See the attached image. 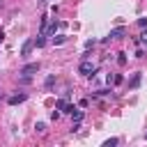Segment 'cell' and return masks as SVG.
<instances>
[{"instance_id": "6da1fadb", "label": "cell", "mask_w": 147, "mask_h": 147, "mask_svg": "<svg viewBox=\"0 0 147 147\" xmlns=\"http://www.w3.org/2000/svg\"><path fill=\"white\" fill-rule=\"evenodd\" d=\"M94 71H96V67H94L90 60H83V62L78 64V74H83V76H94Z\"/></svg>"}, {"instance_id": "7a4b0ae2", "label": "cell", "mask_w": 147, "mask_h": 147, "mask_svg": "<svg viewBox=\"0 0 147 147\" xmlns=\"http://www.w3.org/2000/svg\"><path fill=\"white\" fill-rule=\"evenodd\" d=\"M25 99H28V94H25V92H18V94H11V96L7 99V103H9V106H16V103H23Z\"/></svg>"}, {"instance_id": "3957f363", "label": "cell", "mask_w": 147, "mask_h": 147, "mask_svg": "<svg viewBox=\"0 0 147 147\" xmlns=\"http://www.w3.org/2000/svg\"><path fill=\"white\" fill-rule=\"evenodd\" d=\"M67 96H69V94H64V96L55 103V108H57V110H62V113H71V110H74V106H69V103H67Z\"/></svg>"}, {"instance_id": "277c9868", "label": "cell", "mask_w": 147, "mask_h": 147, "mask_svg": "<svg viewBox=\"0 0 147 147\" xmlns=\"http://www.w3.org/2000/svg\"><path fill=\"white\" fill-rule=\"evenodd\" d=\"M37 69H39V62H30V64H25V67L21 69V74H23V76H30V74H34Z\"/></svg>"}, {"instance_id": "5b68a950", "label": "cell", "mask_w": 147, "mask_h": 147, "mask_svg": "<svg viewBox=\"0 0 147 147\" xmlns=\"http://www.w3.org/2000/svg\"><path fill=\"white\" fill-rule=\"evenodd\" d=\"M32 48H34V39H28V41L23 44V48H21V55H23V57H28Z\"/></svg>"}, {"instance_id": "8992f818", "label": "cell", "mask_w": 147, "mask_h": 147, "mask_svg": "<svg viewBox=\"0 0 147 147\" xmlns=\"http://www.w3.org/2000/svg\"><path fill=\"white\" fill-rule=\"evenodd\" d=\"M124 34H126V28H115V30H110L108 39H119V37H124Z\"/></svg>"}, {"instance_id": "52a82bcc", "label": "cell", "mask_w": 147, "mask_h": 147, "mask_svg": "<svg viewBox=\"0 0 147 147\" xmlns=\"http://www.w3.org/2000/svg\"><path fill=\"white\" fill-rule=\"evenodd\" d=\"M140 78H142L140 74H133V78H131V83H129V87H138V85H140Z\"/></svg>"}, {"instance_id": "ba28073f", "label": "cell", "mask_w": 147, "mask_h": 147, "mask_svg": "<svg viewBox=\"0 0 147 147\" xmlns=\"http://www.w3.org/2000/svg\"><path fill=\"white\" fill-rule=\"evenodd\" d=\"M71 117H74V122H80V119H83V110L74 108V110H71Z\"/></svg>"}, {"instance_id": "9c48e42d", "label": "cell", "mask_w": 147, "mask_h": 147, "mask_svg": "<svg viewBox=\"0 0 147 147\" xmlns=\"http://www.w3.org/2000/svg\"><path fill=\"white\" fill-rule=\"evenodd\" d=\"M44 37H46V34H39V37L34 39V46H37V48H41V46H46V39H44Z\"/></svg>"}, {"instance_id": "30bf717a", "label": "cell", "mask_w": 147, "mask_h": 147, "mask_svg": "<svg viewBox=\"0 0 147 147\" xmlns=\"http://www.w3.org/2000/svg\"><path fill=\"white\" fill-rule=\"evenodd\" d=\"M117 64H119V67L126 64V53H117Z\"/></svg>"}, {"instance_id": "8fae6325", "label": "cell", "mask_w": 147, "mask_h": 147, "mask_svg": "<svg viewBox=\"0 0 147 147\" xmlns=\"http://www.w3.org/2000/svg\"><path fill=\"white\" fill-rule=\"evenodd\" d=\"M117 142H119V140H117V138H108V140H106V142H103V147H115V145H117Z\"/></svg>"}, {"instance_id": "7c38bea8", "label": "cell", "mask_w": 147, "mask_h": 147, "mask_svg": "<svg viewBox=\"0 0 147 147\" xmlns=\"http://www.w3.org/2000/svg\"><path fill=\"white\" fill-rule=\"evenodd\" d=\"M67 41V37L64 34H57V37H53V44H64Z\"/></svg>"}, {"instance_id": "4fadbf2b", "label": "cell", "mask_w": 147, "mask_h": 147, "mask_svg": "<svg viewBox=\"0 0 147 147\" xmlns=\"http://www.w3.org/2000/svg\"><path fill=\"white\" fill-rule=\"evenodd\" d=\"M53 83H55V76H53V74H51V76H46V80H44V85H46V87H51Z\"/></svg>"}, {"instance_id": "5bb4252c", "label": "cell", "mask_w": 147, "mask_h": 147, "mask_svg": "<svg viewBox=\"0 0 147 147\" xmlns=\"http://www.w3.org/2000/svg\"><path fill=\"white\" fill-rule=\"evenodd\" d=\"M34 129H37V133H44V131H46V124H44V122H37Z\"/></svg>"}, {"instance_id": "9a60e30c", "label": "cell", "mask_w": 147, "mask_h": 147, "mask_svg": "<svg viewBox=\"0 0 147 147\" xmlns=\"http://www.w3.org/2000/svg\"><path fill=\"white\" fill-rule=\"evenodd\" d=\"M94 44H96V41H94V39H87V41H85V48H92V46H94Z\"/></svg>"}, {"instance_id": "2e32d148", "label": "cell", "mask_w": 147, "mask_h": 147, "mask_svg": "<svg viewBox=\"0 0 147 147\" xmlns=\"http://www.w3.org/2000/svg\"><path fill=\"white\" fill-rule=\"evenodd\" d=\"M2 39H5V34H2V30H0V44H2Z\"/></svg>"}]
</instances>
